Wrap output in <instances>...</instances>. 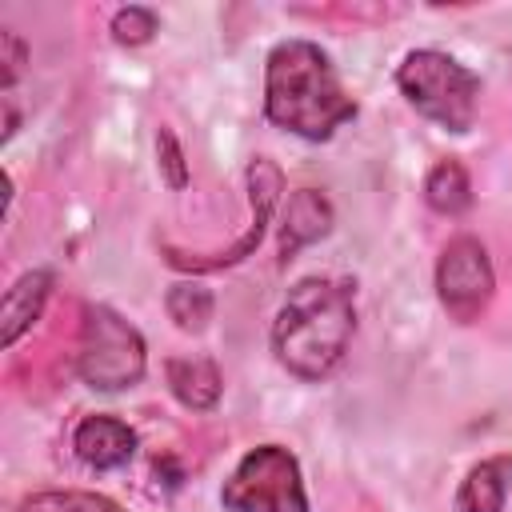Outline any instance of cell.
<instances>
[{
    "label": "cell",
    "instance_id": "obj_1",
    "mask_svg": "<svg viewBox=\"0 0 512 512\" xmlns=\"http://www.w3.org/2000/svg\"><path fill=\"white\" fill-rule=\"evenodd\" d=\"M356 332V284L344 276H304L288 288L272 320V352L300 380H324Z\"/></svg>",
    "mask_w": 512,
    "mask_h": 512
},
{
    "label": "cell",
    "instance_id": "obj_2",
    "mask_svg": "<svg viewBox=\"0 0 512 512\" xmlns=\"http://www.w3.org/2000/svg\"><path fill=\"white\" fill-rule=\"evenodd\" d=\"M356 100L336 76L328 52L312 40H280L264 60V116L304 140H328L356 120Z\"/></svg>",
    "mask_w": 512,
    "mask_h": 512
},
{
    "label": "cell",
    "instance_id": "obj_3",
    "mask_svg": "<svg viewBox=\"0 0 512 512\" xmlns=\"http://www.w3.org/2000/svg\"><path fill=\"white\" fill-rule=\"evenodd\" d=\"M396 88L424 120L448 132H468L480 108V76L436 48L408 52L396 68Z\"/></svg>",
    "mask_w": 512,
    "mask_h": 512
},
{
    "label": "cell",
    "instance_id": "obj_4",
    "mask_svg": "<svg viewBox=\"0 0 512 512\" xmlns=\"http://www.w3.org/2000/svg\"><path fill=\"white\" fill-rule=\"evenodd\" d=\"M148 368V348L136 324H128L108 304H88L80 316L76 372L96 392H124L140 384Z\"/></svg>",
    "mask_w": 512,
    "mask_h": 512
},
{
    "label": "cell",
    "instance_id": "obj_5",
    "mask_svg": "<svg viewBox=\"0 0 512 512\" xmlns=\"http://www.w3.org/2000/svg\"><path fill=\"white\" fill-rule=\"evenodd\" d=\"M228 512H308L300 460L284 444L248 448L220 488Z\"/></svg>",
    "mask_w": 512,
    "mask_h": 512
},
{
    "label": "cell",
    "instance_id": "obj_6",
    "mask_svg": "<svg viewBox=\"0 0 512 512\" xmlns=\"http://www.w3.org/2000/svg\"><path fill=\"white\" fill-rule=\"evenodd\" d=\"M492 292H496V272H492L488 248L476 236L448 240L444 252H440V260H436V296H440V308L456 324H472L492 304Z\"/></svg>",
    "mask_w": 512,
    "mask_h": 512
},
{
    "label": "cell",
    "instance_id": "obj_7",
    "mask_svg": "<svg viewBox=\"0 0 512 512\" xmlns=\"http://www.w3.org/2000/svg\"><path fill=\"white\" fill-rule=\"evenodd\" d=\"M280 188H284L280 168H276L268 156H256V160L248 164V200H252V224H248V232H244V236H240V240H236L228 252H216V260H212L208 268L236 264V260H244V256H252V252L260 248V240H264V232H268V220H272V212H276Z\"/></svg>",
    "mask_w": 512,
    "mask_h": 512
},
{
    "label": "cell",
    "instance_id": "obj_8",
    "mask_svg": "<svg viewBox=\"0 0 512 512\" xmlns=\"http://www.w3.org/2000/svg\"><path fill=\"white\" fill-rule=\"evenodd\" d=\"M72 448H76V456H80L88 468L108 472V468H120V464H128V460L136 456V432H132L124 420L96 412V416H84V420L76 424Z\"/></svg>",
    "mask_w": 512,
    "mask_h": 512
},
{
    "label": "cell",
    "instance_id": "obj_9",
    "mask_svg": "<svg viewBox=\"0 0 512 512\" xmlns=\"http://www.w3.org/2000/svg\"><path fill=\"white\" fill-rule=\"evenodd\" d=\"M332 228V204L324 192L316 188H296L288 196V208H284V224H280V264H288L304 244L328 236Z\"/></svg>",
    "mask_w": 512,
    "mask_h": 512
},
{
    "label": "cell",
    "instance_id": "obj_10",
    "mask_svg": "<svg viewBox=\"0 0 512 512\" xmlns=\"http://www.w3.org/2000/svg\"><path fill=\"white\" fill-rule=\"evenodd\" d=\"M164 376H168L172 396L192 412L216 408V400L224 392V376H220L216 360H208V356H172L164 364Z\"/></svg>",
    "mask_w": 512,
    "mask_h": 512
},
{
    "label": "cell",
    "instance_id": "obj_11",
    "mask_svg": "<svg viewBox=\"0 0 512 512\" xmlns=\"http://www.w3.org/2000/svg\"><path fill=\"white\" fill-rule=\"evenodd\" d=\"M52 296V272L44 268H32L24 272L8 292H4V348H12L44 312Z\"/></svg>",
    "mask_w": 512,
    "mask_h": 512
},
{
    "label": "cell",
    "instance_id": "obj_12",
    "mask_svg": "<svg viewBox=\"0 0 512 512\" xmlns=\"http://www.w3.org/2000/svg\"><path fill=\"white\" fill-rule=\"evenodd\" d=\"M512 492V456L480 460L456 488V512H500Z\"/></svg>",
    "mask_w": 512,
    "mask_h": 512
},
{
    "label": "cell",
    "instance_id": "obj_13",
    "mask_svg": "<svg viewBox=\"0 0 512 512\" xmlns=\"http://www.w3.org/2000/svg\"><path fill=\"white\" fill-rule=\"evenodd\" d=\"M424 200H428V208L440 212V216H460V212H468V204H472L468 168H464L456 156L436 160V164L428 168V176H424Z\"/></svg>",
    "mask_w": 512,
    "mask_h": 512
},
{
    "label": "cell",
    "instance_id": "obj_14",
    "mask_svg": "<svg viewBox=\"0 0 512 512\" xmlns=\"http://www.w3.org/2000/svg\"><path fill=\"white\" fill-rule=\"evenodd\" d=\"M164 308H168V316L176 320L180 332H204L212 312H216V296H212V288H204L196 280H180V284L168 288Z\"/></svg>",
    "mask_w": 512,
    "mask_h": 512
},
{
    "label": "cell",
    "instance_id": "obj_15",
    "mask_svg": "<svg viewBox=\"0 0 512 512\" xmlns=\"http://www.w3.org/2000/svg\"><path fill=\"white\" fill-rule=\"evenodd\" d=\"M16 512H124V508L100 492H36L20 500Z\"/></svg>",
    "mask_w": 512,
    "mask_h": 512
},
{
    "label": "cell",
    "instance_id": "obj_16",
    "mask_svg": "<svg viewBox=\"0 0 512 512\" xmlns=\"http://www.w3.org/2000/svg\"><path fill=\"white\" fill-rule=\"evenodd\" d=\"M156 32H160V20H156V12H152V8L128 4V8H120V12L112 16V40H116V44L140 48V44H148Z\"/></svg>",
    "mask_w": 512,
    "mask_h": 512
},
{
    "label": "cell",
    "instance_id": "obj_17",
    "mask_svg": "<svg viewBox=\"0 0 512 512\" xmlns=\"http://www.w3.org/2000/svg\"><path fill=\"white\" fill-rule=\"evenodd\" d=\"M156 156H160V172L172 188H184L188 184V164H184V152H180V140L172 136V128H160L156 132Z\"/></svg>",
    "mask_w": 512,
    "mask_h": 512
}]
</instances>
